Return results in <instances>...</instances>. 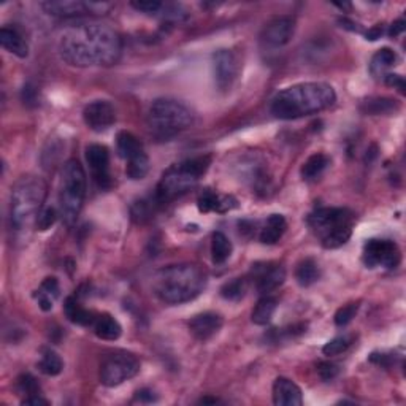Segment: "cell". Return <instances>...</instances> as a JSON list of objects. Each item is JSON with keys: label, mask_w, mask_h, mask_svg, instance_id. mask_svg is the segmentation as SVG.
Listing matches in <instances>:
<instances>
[{"label": "cell", "mask_w": 406, "mask_h": 406, "mask_svg": "<svg viewBox=\"0 0 406 406\" xmlns=\"http://www.w3.org/2000/svg\"><path fill=\"white\" fill-rule=\"evenodd\" d=\"M210 164V155H198V158L186 159L167 169L158 185V192H155L158 203L164 205L185 196L187 191H191L197 185L200 178L207 174Z\"/></svg>", "instance_id": "obj_4"}, {"label": "cell", "mask_w": 406, "mask_h": 406, "mask_svg": "<svg viewBox=\"0 0 406 406\" xmlns=\"http://www.w3.org/2000/svg\"><path fill=\"white\" fill-rule=\"evenodd\" d=\"M197 207L200 213H213V211L214 213H227V211L235 210L238 202L232 196H221L211 189H205L197 198Z\"/></svg>", "instance_id": "obj_18"}, {"label": "cell", "mask_w": 406, "mask_h": 406, "mask_svg": "<svg viewBox=\"0 0 406 406\" xmlns=\"http://www.w3.org/2000/svg\"><path fill=\"white\" fill-rule=\"evenodd\" d=\"M58 53L71 67H111L121 59L122 42L113 27L87 22L71 26L60 33Z\"/></svg>", "instance_id": "obj_1"}, {"label": "cell", "mask_w": 406, "mask_h": 406, "mask_svg": "<svg viewBox=\"0 0 406 406\" xmlns=\"http://www.w3.org/2000/svg\"><path fill=\"white\" fill-rule=\"evenodd\" d=\"M18 391L24 394L26 397L40 396V384L38 381L29 373H24L18 378Z\"/></svg>", "instance_id": "obj_36"}, {"label": "cell", "mask_w": 406, "mask_h": 406, "mask_svg": "<svg viewBox=\"0 0 406 406\" xmlns=\"http://www.w3.org/2000/svg\"><path fill=\"white\" fill-rule=\"evenodd\" d=\"M351 344H353L351 337H337V338H333L332 341L324 344L322 353H324L325 355H329V357H332V355H340L346 351Z\"/></svg>", "instance_id": "obj_35"}, {"label": "cell", "mask_w": 406, "mask_h": 406, "mask_svg": "<svg viewBox=\"0 0 406 406\" xmlns=\"http://www.w3.org/2000/svg\"><path fill=\"white\" fill-rule=\"evenodd\" d=\"M251 276L255 289L264 296H269L286 281V269L276 262H259L253 265Z\"/></svg>", "instance_id": "obj_12"}, {"label": "cell", "mask_w": 406, "mask_h": 406, "mask_svg": "<svg viewBox=\"0 0 406 406\" xmlns=\"http://www.w3.org/2000/svg\"><path fill=\"white\" fill-rule=\"evenodd\" d=\"M382 26L381 24H378V26H375V27H371V29L366 32V40H378V38H381V35H382Z\"/></svg>", "instance_id": "obj_45"}, {"label": "cell", "mask_w": 406, "mask_h": 406, "mask_svg": "<svg viewBox=\"0 0 406 406\" xmlns=\"http://www.w3.org/2000/svg\"><path fill=\"white\" fill-rule=\"evenodd\" d=\"M64 313L71 324L81 325V327H89L94 324L97 316L92 313V311L86 310L83 305L78 302L76 297H67L64 303Z\"/></svg>", "instance_id": "obj_21"}, {"label": "cell", "mask_w": 406, "mask_h": 406, "mask_svg": "<svg viewBox=\"0 0 406 406\" xmlns=\"http://www.w3.org/2000/svg\"><path fill=\"white\" fill-rule=\"evenodd\" d=\"M330 165V158L327 154H322V153H316L313 155H310V158L305 160V164L302 165V170H300V174H302V178L307 181H313L316 178H319L322 174H324L327 167Z\"/></svg>", "instance_id": "obj_26"}, {"label": "cell", "mask_w": 406, "mask_h": 406, "mask_svg": "<svg viewBox=\"0 0 406 406\" xmlns=\"http://www.w3.org/2000/svg\"><path fill=\"white\" fill-rule=\"evenodd\" d=\"M40 7L48 15L58 18H78L86 15H105L113 8V3L107 2H80V0H49L42 2Z\"/></svg>", "instance_id": "obj_10"}, {"label": "cell", "mask_w": 406, "mask_h": 406, "mask_svg": "<svg viewBox=\"0 0 406 406\" xmlns=\"http://www.w3.org/2000/svg\"><path fill=\"white\" fill-rule=\"evenodd\" d=\"M213 75L219 91H229L238 76V60L233 51L219 49L213 54Z\"/></svg>", "instance_id": "obj_13"}, {"label": "cell", "mask_w": 406, "mask_h": 406, "mask_svg": "<svg viewBox=\"0 0 406 406\" xmlns=\"http://www.w3.org/2000/svg\"><path fill=\"white\" fill-rule=\"evenodd\" d=\"M140 371V360L135 355L119 351L105 357L100 366V382L107 387H116L132 380Z\"/></svg>", "instance_id": "obj_9"}, {"label": "cell", "mask_w": 406, "mask_h": 406, "mask_svg": "<svg viewBox=\"0 0 406 406\" xmlns=\"http://www.w3.org/2000/svg\"><path fill=\"white\" fill-rule=\"evenodd\" d=\"M360 110L364 111L365 115L378 116V115H391L394 111L398 110V103L394 99L387 97H373L366 99L360 105Z\"/></svg>", "instance_id": "obj_27"}, {"label": "cell", "mask_w": 406, "mask_h": 406, "mask_svg": "<svg viewBox=\"0 0 406 406\" xmlns=\"http://www.w3.org/2000/svg\"><path fill=\"white\" fill-rule=\"evenodd\" d=\"M386 85L389 86H394V87H398L400 91L405 92V80L400 75H394V74H386Z\"/></svg>", "instance_id": "obj_41"}, {"label": "cell", "mask_w": 406, "mask_h": 406, "mask_svg": "<svg viewBox=\"0 0 406 406\" xmlns=\"http://www.w3.org/2000/svg\"><path fill=\"white\" fill-rule=\"evenodd\" d=\"M86 162L91 169L94 181L100 189L113 186L110 175V151L103 144H89L86 148Z\"/></svg>", "instance_id": "obj_14"}, {"label": "cell", "mask_w": 406, "mask_h": 406, "mask_svg": "<svg viewBox=\"0 0 406 406\" xmlns=\"http://www.w3.org/2000/svg\"><path fill=\"white\" fill-rule=\"evenodd\" d=\"M273 403L276 406H300L303 403L302 389L287 378H276L273 384Z\"/></svg>", "instance_id": "obj_19"}, {"label": "cell", "mask_w": 406, "mask_h": 406, "mask_svg": "<svg viewBox=\"0 0 406 406\" xmlns=\"http://www.w3.org/2000/svg\"><path fill=\"white\" fill-rule=\"evenodd\" d=\"M0 43H2L3 49L18 56L19 59H26L29 56V44H27V42L16 29L2 27V31H0Z\"/></svg>", "instance_id": "obj_20"}, {"label": "cell", "mask_w": 406, "mask_h": 406, "mask_svg": "<svg viewBox=\"0 0 406 406\" xmlns=\"http://www.w3.org/2000/svg\"><path fill=\"white\" fill-rule=\"evenodd\" d=\"M318 373L322 381H332L340 373V369H338V365L332 362H321L318 365Z\"/></svg>", "instance_id": "obj_39"}, {"label": "cell", "mask_w": 406, "mask_h": 406, "mask_svg": "<svg viewBox=\"0 0 406 406\" xmlns=\"http://www.w3.org/2000/svg\"><path fill=\"white\" fill-rule=\"evenodd\" d=\"M397 54L391 48H382L378 51L370 62V71L373 76H384L391 67L396 65Z\"/></svg>", "instance_id": "obj_28"}, {"label": "cell", "mask_w": 406, "mask_h": 406, "mask_svg": "<svg viewBox=\"0 0 406 406\" xmlns=\"http://www.w3.org/2000/svg\"><path fill=\"white\" fill-rule=\"evenodd\" d=\"M287 229V222L282 214H271L267 219L264 229L260 230L259 240L264 244H275L280 242V238L285 235Z\"/></svg>", "instance_id": "obj_24"}, {"label": "cell", "mask_w": 406, "mask_h": 406, "mask_svg": "<svg viewBox=\"0 0 406 406\" xmlns=\"http://www.w3.org/2000/svg\"><path fill=\"white\" fill-rule=\"evenodd\" d=\"M207 273L196 264H178L160 269L153 278V291L160 302L181 305L203 292Z\"/></svg>", "instance_id": "obj_3"}, {"label": "cell", "mask_w": 406, "mask_h": 406, "mask_svg": "<svg viewBox=\"0 0 406 406\" xmlns=\"http://www.w3.org/2000/svg\"><path fill=\"white\" fill-rule=\"evenodd\" d=\"M276 308L278 300L275 297L265 296L264 298H260L253 310V322L255 325H267L273 318Z\"/></svg>", "instance_id": "obj_29"}, {"label": "cell", "mask_w": 406, "mask_h": 406, "mask_svg": "<svg viewBox=\"0 0 406 406\" xmlns=\"http://www.w3.org/2000/svg\"><path fill=\"white\" fill-rule=\"evenodd\" d=\"M248 291V285L244 278H235V280L227 281L224 286L221 287V296L222 298L230 300V302H238L244 297V294Z\"/></svg>", "instance_id": "obj_34"}, {"label": "cell", "mask_w": 406, "mask_h": 406, "mask_svg": "<svg viewBox=\"0 0 406 406\" xmlns=\"http://www.w3.org/2000/svg\"><path fill=\"white\" fill-rule=\"evenodd\" d=\"M194 122L192 111L174 99L154 100L148 111V127L159 140H170Z\"/></svg>", "instance_id": "obj_6"}, {"label": "cell", "mask_w": 406, "mask_h": 406, "mask_svg": "<svg viewBox=\"0 0 406 406\" xmlns=\"http://www.w3.org/2000/svg\"><path fill=\"white\" fill-rule=\"evenodd\" d=\"M308 226L325 249L346 244L353 235L354 214L348 208H318L308 216Z\"/></svg>", "instance_id": "obj_5"}, {"label": "cell", "mask_w": 406, "mask_h": 406, "mask_svg": "<svg viewBox=\"0 0 406 406\" xmlns=\"http://www.w3.org/2000/svg\"><path fill=\"white\" fill-rule=\"evenodd\" d=\"M224 321L216 313H202L189 321V330L198 341H208L222 329Z\"/></svg>", "instance_id": "obj_17"}, {"label": "cell", "mask_w": 406, "mask_h": 406, "mask_svg": "<svg viewBox=\"0 0 406 406\" xmlns=\"http://www.w3.org/2000/svg\"><path fill=\"white\" fill-rule=\"evenodd\" d=\"M59 292L60 287L58 278L48 276L46 280L42 282V286L38 287V291L33 294V297H35L38 307L43 311H51L54 307V302L59 298Z\"/></svg>", "instance_id": "obj_23"}, {"label": "cell", "mask_w": 406, "mask_h": 406, "mask_svg": "<svg viewBox=\"0 0 406 406\" xmlns=\"http://www.w3.org/2000/svg\"><path fill=\"white\" fill-rule=\"evenodd\" d=\"M149 171V159L146 153H142L132 158L130 160H127L126 165V175L130 178L133 181L143 180L144 176L148 175Z\"/></svg>", "instance_id": "obj_33"}, {"label": "cell", "mask_w": 406, "mask_h": 406, "mask_svg": "<svg viewBox=\"0 0 406 406\" xmlns=\"http://www.w3.org/2000/svg\"><path fill=\"white\" fill-rule=\"evenodd\" d=\"M83 119L91 130L103 132L115 124L116 110L108 100H94L83 110Z\"/></svg>", "instance_id": "obj_15"}, {"label": "cell", "mask_w": 406, "mask_h": 406, "mask_svg": "<svg viewBox=\"0 0 406 406\" xmlns=\"http://www.w3.org/2000/svg\"><path fill=\"white\" fill-rule=\"evenodd\" d=\"M86 174L81 164L76 159L67 160L62 169V180H60L59 207L60 218L67 226L71 227L81 213L83 203L86 197Z\"/></svg>", "instance_id": "obj_8"}, {"label": "cell", "mask_w": 406, "mask_h": 406, "mask_svg": "<svg viewBox=\"0 0 406 406\" xmlns=\"http://www.w3.org/2000/svg\"><path fill=\"white\" fill-rule=\"evenodd\" d=\"M337 94L327 83H300L282 89L271 102V113L278 119H298L330 108Z\"/></svg>", "instance_id": "obj_2"}, {"label": "cell", "mask_w": 406, "mask_h": 406, "mask_svg": "<svg viewBox=\"0 0 406 406\" xmlns=\"http://www.w3.org/2000/svg\"><path fill=\"white\" fill-rule=\"evenodd\" d=\"M296 32V19L292 16H276L264 27L262 42L269 48H282L291 42Z\"/></svg>", "instance_id": "obj_16"}, {"label": "cell", "mask_w": 406, "mask_h": 406, "mask_svg": "<svg viewBox=\"0 0 406 406\" xmlns=\"http://www.w3.org/2000/svg\"><path fill=\"white\" fill-rule=\"evenodd\" d=\"M56 219H58V211L51 207L43 208L40 213L37 214V229L38 230L51 229V226H54Z\"/></svg>", "instance_id": "obj_38"}, {"label": "cell", "mask_w": 406, "mask_h": 406, "mask_svg": "<svg viewBox=\"0 0 406 406\" xmlns=\"http://www.w3.org/2000/svg\"><path fill=\"white\" fill-rule=\"evenodd\" d=\"M22 405H33V406H38V405H49L48 400H44L40 396H32V397H26L24 400L21 402Z\"/></svg>", "instance_id": "obj_43"}, {"label": "cell", "mask_w": 406, "mask_h": 406, "mask_svg": "<svg viewBox=\"0 0 406 406\" xmlns=\"http://www.w3.org/2000/svg\"><path fill=\"white\" fill-rule=\"evenodd\" d=\"M364 264L369 269L384 267V269H397L402 253L398 246L391 240H369L364 246Z\"/></svg>", "instance_id": "obj_11"}, {"label": "cell", "mask_w": 406, "mask_h": 406, "mask_svg": "<svg viewBox=\"0 0 406 406\" xmlns=\"http://www.w3.org/2000/svg\"><path fill=\"white\" fill-rule=\"evenodd\" d=\"M403 31H405V21L403 19H398V21H396L391 26V29H389V35H391V37H397Z\"/></svg>", "instance_id": "obj_44"}, {"label": "cell", "mask_w": 406, "mask_h": 406, "mask_svg": "<svg viewBox=\"0 0 406 406\" xmlns=\"http://www.w3.org/2000/svg\"><path fill=\"white\" fill-rule=\"evenodd\" d=\"M46 183L42 178L27 175L19 178L11 189V224L16 229L29 224V221L40 213V208L46 198Z\"/></svg>", "instance_id": "obj_7"}, {"label": "cell", "mask_w": 406, "mask_h": 406, "mask_svg": "<svg viewBox=\"0 0 406 406\" xmlns=\"http://www.w3.org/2000/svg\"><path fill=\"white\" fill-rule=\"evenodd\" d=\"M135 398L138 400V402H142V403H151V402H154V400H155L154 392L148 391V389H143V391H138L135 394Z\"/></svg>", "instance_id": "obj_42"}, {"label": "cell", "mask_w": 406, "mask_h": 406, "mask_svg": "<svg viewBox=\"0 0 406 406\" xmlns=\"http://www.w3.org/2000/svg\"><path fill=\"white\" fill-rule=\"evenodd\" d=\"M319 276H321V270L314 259H303L302 262L297 265L296 278H297V282L302 287H308L311 285H314V282L319 280Z\"/></svg>", "instance_id": "obj_30"}, {"label": "cell", "mask_w": 406, "mask_h": 406, "mask_svg": "<svg viewBox=\"0 0 406 406\" xmlns=\"http://www.w3.org/2000/svg\"><path fill=\"white\" fill-rule=\"evenodd\" d=\"M335 5L338 8H341V10L343 8H351V5H349V3H335Z\"/></svg>", "instance_id": "obj_47"}, {"label": "cell", "mask_w": 406, "mask_h": 406, "mask_svg": "<svg viewBox=\"0 0 406 406\" xmlns=\"http://www.w3.org/2000/svg\"><path fill=\"white\" fill-rule=\"evenodd\" d=\"M38 370L46 376H58L62 373L64 362L62 359H60V355L58 353H54L53 349H43L42 359L40 362H38Z\"/></svg>", "instance_id": "obj_32"}, {"label": "cell", "mask_w": 406, "mask_h": 406, "mask_svg": "<svg viewBox=\"0 0 406 406\" xmlns=\"http://www.w3.org/2000/svg\"><path fill=\"white\" fill-rule=\"evenodd\" d=\"M92 329L100 340H107V341L118 340L122 333V327L119 322L108 313L99 314L96 321H94Z\"/></svg>", "instance_id": "obj_22"}, {"label": "cell", "mask_w": 406, "mask_h": 406, "mask_svg": "<svg viewBox=\"0 0 406 406\" xmlns=\"http://www.w3.org/2000/svg\"><path fill=\"white\" fill-rule=\"evenodd\" d=\"M359 307H360L359 302H353V303L344 305V307H341L335 313V324L338 327L348 325L349 322H351L355 318V314H357Z\"/></svg>", "instance_id": "obj_37"}, {"label": "cell", "mask_w": 406, "mask_h": 406, "mask_svg": "<svg viewBox=\"0 0 406 406\" xmlns=\"http://www.w3.org/2000/svg\"><path fill=\"white\" fill-rule=\"evenodd\" d=\"M232 243L222 232H214L211 238V257L214 264H224L232 254Z\"/></svg>", "instance_id": "obj_31"}, {"label": "cell", "mask_w": 406, "mask_h": 406, "mask_svg": "<svg viewBox=\"0 0 406 406\" xmlns=\"http://www.w3.org/2000/svg\"><path fill=\"white\" fill-rule=\"evenodd\" d=\"M219 400L218 398H202L200 400V403H218Z\"/></svg>", "instance_id": "obj_46"}, {"label": "cell", "mask_w": 406, "mask_h": 406, "mask_svg": "<svg viewBox=\"0 0 406 406\" xmlns=\"http://www.w3.org/2000/svg\"><path fill=\"white\" fill-rule=\"evenodd\" d=\"M130 5L135 10L142 11V13H148V15L159 13V11L164 8V3L155 2V0H148V2H132Z\"/></svg>", "instance_id": "obj_40"}, {"label": "cell", "mask_w": 406, "mask_h": 406, "mask_svg": "<svg viewBox=\"0 0 406 406\" xmlns=\"http://www.w3.org/2000/svg\"><path fill=\"white\" fill-rule=\"evenodd\" d=\"M116 148H118L119 155L126 160V162L132 158H135V155L144 153L143 143L138 140L133 133L127 130H122L118 133V137H116Z\"/></svg>", "instance_id": "obj_25"}]
</instances>
